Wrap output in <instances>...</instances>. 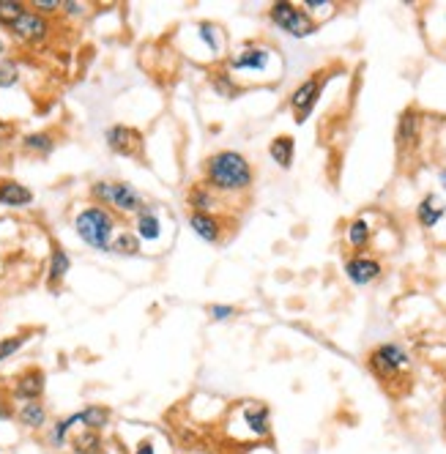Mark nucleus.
Returning <instances> with one entry per match:
<instances>
[{
	"label": "nucleus",
	"mask_w": 446,
	"mask_h": 454,
	"mask_svg": "<svg viewBox=\"0 0 446 454\" xmlns=\"http://www.w3.org/2000/svg\"><path fill=\"white\" fill-rule=\"evenodd\" d=\"M206 181L219 192H244L252 186V167L238 151H219L206 164Z\"/></svg>",
	"instance_id": "f257e3e1"
},
{
	"label": "nucleus",
	"mask_w": 446,
	"mask_h": 454,
	"mask_svg": "<svg viewBox=\"0 0 446 454\" xmlns=\"http://www.w3.org/2000/svg\"><path fill=\"white\" fill-rule=\"evenodd\" d=\"M74 230L90 249L110 252L112 238H115V213L105 208V206H88V208H83L77 213Z\"/></svg>",
	"instance_id": "f03ea898"
},
{
	"label": "nucleus",
	"mask_w": 446,
	"mask_h": 454,
	"mask_svg": "<svg viewBox=\"0 0 446 454\" xmlns=\"http://www.w3.org/2000/svg\"><path fill=\"white\" fill-rule=\"evenodd\" d=\"M90 194L105 206L121 213H140L145 208V197L126 181H96L90 186Z\"/></svg>",
	"instance_id": "7ed1b4c3"
},
{
	"label": "nucleus",
	"mask_w": 446,
	"mask_h": 454,
	"mask_svg": "<svg viewBox=\"0 0 446 454\" xmlns=\"http://www.w3.org/2000/svg\"><path fill=\"white\" fill-rule=\"evenodd\" d=\"M268 17H271V22H274L280 31L296 36V38H304V36L318 31V25L312 22V17H309L304 9H296L293 3H274L271 11H268Z\"/></svg>",
	"instance_id": "20e7f679"
},
{
	"label": "nucleus",
	"mask_w": 446,
	"mask_h": 454,
	"mask_svg": "<svg viewBox=\"0 0 446 454\" xmlns=\"http://www.w3.org/2000/svg\"><path fill=\"white\" fill-rule=\"evenodd\" d=\"M370 367H373V372L378 378H392V375H397V372H403V369L410 367V356L400 348V345L386 342V345H381V348L373 350Z\"/></svg>",
	"instance_id": "39448f33"
},
{
	"label": "nucleus",
	"mask_w": 446,
	"mask_h": 454,
	"mask_svg": "<svg viewBox=\"0 0 446 454\" xmlns=\"http://www.w3.org/2000/svg\"><path fill=\"white\" fill-rule=\"evenodd\" d=\"M11 33L17 36L19 41H28V44H36V41H44L47 33H50V22L44 14H38V11H22V17L9 28Z\"/></svg>",
	"instance_id": "423d86ee"
},
{
	"label": "nucleus",
	"mask_w": 446,
	"mask_h": 454,
	"mask_svg": "<svg viewBox=\"0 0 446 454\" xmlns=\"http://www.w3.org/2000/svg\"><path fill=\"white\" fill-rule=\"evenodd\" d=\"M105 140H107L110 151H115V154H121V157H137V154H140V145H143L140 132H134L132 126H124V123L110 126Z\"/></svg>",
	"instance_id": "0eeeda50"
},
{
	"label": "nucleus",
	"mask_w": 446,
	"mask_h": 454,
	"mask_svg": "<svg viewBox=\"0 0 446 454\" xmlns=\"http://www.w3.org/2000/svg\"><path fill=\"white\" fill-rule=\"evenodd\" d=\"M44 386H47V378L41 369H28L22 372L17 381H14V389H11V397L22 405V402H36L41 400L44 394Z\"/></svg>",
	"instance_id": "6e6552de"
},
{
	"label": "nucleus",
	"mask_w": 446,
	"mask_h": 454,
	"mask_svg": "<svg viewBox=\"0 0 446 454\" xmlns=\"http://www.w3.org/2000/svg\"><path fill=\"white\" fill-rule=\"evenodd\" d=\"M318 96H321V80L318 77H312V80H307L302 85L293 90V96H290V105L296 110V121H304L309 112H312V107L318 102Z\"/></svg>",
	"instance_id": "1a4fd4ad"
},
{
	"label": "nucleus",
	"mask_w": 446,
	"mask_h": 454,
	"mask_svg": "<svg viewBox=\"0 0 446 454\" xmlns=\"http://www.w3.org/2000/svg\"><path fill=\"white\" fill-rule=\"evenodd\" d=\"M241 421H244V427H247L255 438L271 435V413H268L266 405L247 402V405H244V411H241Z\"/></svg>",
	"instance_id": "9d476101"
},
{
	"label": "nucleus",
	"mask_w": 446,
	"mask_h": 454,
	"mask_svg": "<svg viewBox=\"0 0 446 454\" xmlns=\"http://www.w3.org/2000/svg\"><path fill=\"white\" fill-rule=\"evenodd\" d=\"M345 274L354 285H370L381 277V263L373 258H351L345 263Z\"/></svg>",
	"instance_id": "9b49d317"
},
{
	"label": "nucleus",
	"mask_w": 446,
	"mask_h": 454,
	"mask_svg": "<svg viewBox=\"0 0 446 454\" xmlns=\"http://www.w3.org/2000/svg\"><path fill=\"white\" fill-rule=\"evenodd\" d=\"M31 203H33V192L25 184L11 181V178L0 181V206H6V208H25Z\"/></svg>",
	"instance_id": "f8f14e48"
},
{
	"label": "nucleus",
	"mask_w": 446,
	"mask_h": 454,
	"mask_svg": "<svg viewBox=\"0 0 446 454\" xmlns=\"http://www.w3.org/2000/svg\"><path fill=\"white\" fill-rule=\"evenodd\" d=\"M17 421L25 427V430H44L47 421H50V413H47V405L41 400L36 402H22L17 408Z\"/></svg>",
	"instance_id": "ddd939ff"
},
{
	"label": "nucleus",
	"mask_w": 446,
	"mask_h": 454,
	"mask_svg": "<svg viewBox=\"0 0 446 454\" xmlns=\"http://www.w3.org/2000/svg\"><path fill=\"white\" fill-rule=\"evenodd\" d=\"M74 427H80V411H74V413L63 416V419H55L53 424H50V430H47V443H50L53 449H63V446L72 440Z\"/></svg>",
	"instance_id": "4468645a"
},
{
	"label": "nucleus",
	"mask_w": 446,
	"mask_h": 454,
	"mask_svg": "<svg viewBox=\"0 0 446 454\" xmlns=\"http://www.w3.org/2000/svg\"><path fill=\"white\" fill-rule=\"evenodd\" d=\"M268 50L266 47H244L241 53L230 60L233 71H260L268 66Z\"/></svg>",
	"instance_id": "2eb2a0df"
},
{
	"label": "nucleus",
	"mask_w": 446,
	"mask_h": 454,
	"mask_svg": "<svg viewBox=\"0 0 446 454\" xmlns=\"http://www.w3.org/2000/svg\"><path fill=\"white\" fill-rule=\"evenodd\" d=\"M189 225L195 230L197 236L203 238V241H208V244H219L222 241V225H219V219H216L214 213H189Z\"/></svg>",
	"instance_id": "dca6fc26"
},
{
	"label": "nucleus",
	"mask_w": 446,
	"mask_h": 454,
	"mask_svg": "<svg viewBox=\"0 0 446 454\" xmlns=\"http://www.w3.org/2000/svg\"><path fill=\"white\" fill-rule=\"evenodd\" d=\"M134 227H137V238H140V241H159V238H161L159 216H156V211L148 208V206H145V208L137 213V222H134Z\"/></svg>",
	"instance_id": "f3484780"
},
{
	"label": "nucleus",
	"mask_w": 446,
	"mask_h": 454,
	"mask_svg": "<svg viewBox=\"0 0 446 454\" xmlns=\"http://www.w3.org/2000/svg\"><path fill=\"white\" fill-rule=\"evenodd\" d=\"M72 452L74 454H102L105 452V438L96 430H80L72 435Z\"/></svg>",
	"instance_id": "a211bd4d"
},
{
	"label": "nucleus",
	"mask_w": 446,
	"mask_h": 454,
	"mask_svg": "<svg viewBox=\"0 0 446 454\" xmlns=\"http://www.w3.org/2000/svg\"><path fill=\"white\" fill-rule=\"evenodd\" d=\"M107 424H110V408H105V405H88V408L80 411V427L83 430L102 433Z\"/></svg>",
	"instance_id": "6ab92c4d"
},
{
	"label": "nucleus",
	"mask_w": 446,
	"mask_h": 454,
	"mask_svg": "<svg viewBox=\"0 0 446 454\" xmlns=\"http://www.w3.org/2000/svg\"><path fill=\"white\" fill-rule=\"evenodd\" d=\"M69 268H72V258H69V252H66L63 246H53V255H50V271H47V282H50V285H58V282L69 274Z\"/></svg>",
	"instance_id": "aec40b11"
},
{
	"label": "nucleus",
	"mask_w": 446,
	"mask_h": 454,
	"mask_svg": "<svg viewBox=\"0 0 446 454\" xmlns=\"http://www.w3.org/2000/svg\"><path fill=\"white\" fill-rule=\"evenodd\" d=\"M416 137H419V112L405 110L403 118H400V126H397V142L405 148V145H413Z\"/></svg>",
	"instance_id": "412c9836"
},
{
	"label": "nucleus",
	"mask_w": 446,
	"mask_h": 454,
	"mask_svg": "<svg viewBox=\"0 0 446 454\" xmlns=\"http://www.w3.org/2000/svg\"><path fill=\"white\" fill-rule=\"evenodd\" d=\"M446 213L444 206H438V197L435 194H428L422 203H419V208H416V216H419V222L425 227H435L441 222V216Z\"/></svg>",
	"instance_id": "4be33fe9"
},
{
	"label": "nucleus",
	"mask_w": 446,
	"mask_h": 454,
	"mask_svg": "<svg viewBox=\"0 0 446 454\" xmlns=\"http://www.w3.org/2000/svg\"><path fill=\"white\" fill-rule=\"evenodd\" d=\"M186 200H189V206H192L195 213H214V208H216V197L211 194V189H206V186L189 189Z\"/></svg>",
	"instance_id": "5701e85b"
},
{
	"label": "nucleus",
	"mask_w": 446,
	"mask_h": 454,
	"mask_svg": "<svg viewBox=\"0 0 446 454\" xmlns=\"http://www.w3.org/2000/svg\"><path fill=\"white\" fill-rule=\"evenodd\" d=\"M22 145H25V151H31V154H36V157H50L55 151V140L47 132L25 134V137H22Z\"/></svg>",
	"instance_id": "b1692460"
},
{
	"label": "nucleus",
	"mask_w": 446,
	"mask_h": 454,
	"mask_svg": "<svg viewBox=\"0 0 446 454\" xmlns=\"http://www.w3.org/2000/svg\"><path fill=\"white\" fill-rule=\"evenodd\" d=\"M293 151H296V145H293L290 137H277V140L271 142V148H268L271 159H274L282 170H287V167L293 164Z\"/></svg>",
	"instance_id": "393cba45"
},
{
	"label": "nucleus",
	"mask_w": 446,
	"mask_h": 454,
	"mask_svg": "<svg viewBox=\"0 0 446 454\" xmlns=\"http://www.w3.org/2000/svg\"><path fill=\"white\" fill-rule=\"evenodd\" d=\"M110 252H118V255H137L140 252V238L134 233H121L112 238V249Z\"/></svg>",
	"instance_id": "a878e982"
},
{
	"label": "nucleus",
	"mask_w": 446,
	"mask_h": 454,
	"mask_svg": "<svg viewBox=\"0 0 446 454\" xmlns=\"http://www.w3.org/2000/svg\"><path fill=\"white\" fill-rule=\"evenodd\" d=\"M348 241H351V246H356V249L367 246V241H370V225H367L364 219H354L351 227H348Z\"/></svg>",
	"instance_id": "bb28decb"
},
{
	"label": "nucleus",
	"mask_w": 446,
	"mask_h": 454,
	"mask_svg": "<svg viewBox=\"0 0 446 454\" xmlns=\"http://www.w3.org/2000/svg\"><path fill=\"white\" fill-rule=\"evenodd\" d=\"M22 11H25V6L17 3V0H0V25L11 28L22 17Z\"/></svg>",
	"instance_id": "cd10ccee"
},
{
	"label": "nucleus",
	"mask_w": 446,
	"mask_h": 454,
	"mask_svg": "<svg viewBox=\"0 0 446 454\" xmlns=\"http://www.w3.org/2000/svg\"><path fill=\"white\" fill-rule=\"evenodd\" d=\"M28 342V334H17V337H6V339H0V364L3 361H9L14 353H19V348Z\"/></svg>",
	"instance_id": "c85d7f7f"
},
{
	"label": "nucleus",
	"mask_w": 446,
	"mask_h": 454,
	"mask_svg": "<svg viewBox=\"0 0 446 454\" xmlns=\"http://www.w3.org/2000/svg\"><path fill=\"white\" fill-rule=\"evenodd\" d=\"M19 80V63L17 60H3L0 63V88H14Z\"/></svg>",
	"instance_id": "c756f323"
},
{
	"label": "nucleus",
	"mask_w": 446,
	"mask_h": 454,
	"mask_svg": "<svg viewBox=\"0 0 446 454\" xmlns=\"http://www.w3.org/2000/svg\"><path fill=\"white\" fill-rule=\"evenodd\" d=\"M197 33H200V38H203L214 53H219V31H216V25H211V22H200V25H197Z\"/></svg>",
	"instance_id": "7c9ffc66"
},
{
	"label": "nucleus",
	"mask_w": 446,
	"mask_h": 454,
	"mask_svg": "<svg viewBox=\"0 0 446 454\" xmlns=\"http://www.w3.org/2000/svg\"><path fill=\"white\" fill-rule=\"evenodd\" d=\"M208 312H211L214 320H230V317H235V310H233L230 304H211Z\"/></svg>",
	"instance_id": "2f4dec72"
},
{
	"label": "nucleus",
	"mask_w": 446,
	"mask_h": 454,
	"mask_svg": "<svg viewBox=\"0 0 446 454\" xmlns=\"http://www.w3.org/2000/svg\"><path fill=\"white\" fill-rule=\"evenodd\" d=\"M214 85H216V90H219L222 96H230V93H235V85L230 83V77H228V74H216Z\"/></svg>",
	"instance_id": "473e14b6"
},
{
	"label": "nucleus",
	"mask_w": 446,
	"mask_h": 454,
	"mask_svg": "<svg viewBox=\"0 0 446 454\" xmlns=\"http://www.w3.org/2000/svg\"><path fill=\"white\" fill-rule=\"evenodd\" d=\"M33 6H36L33 11H38V14H41V11H58L63 3H60V0H36Z\"/></svg>",
	"instance_id": "72a5a7b5"
},
{
	"label": "nucleus",
	"mask_w": 446,
	"mask_h": 454,
	"mask_svg": "<svg viewBox=\"0 0 446 454\" xmlns=\"http://www.w3.org/2000/svg\"><path fill=\"white\" fill-rule=\"evenodd\" d=\"M132 454H156V443H154V440H148V438H143V440L134 446V452Z\"/></svg>",
	"instance_id": "f704fd0d"
},
{
	"label": "nucleus",
	"mask_w": 446,
	"mask_h": 454,
	"mask_svg": "<svg viewBox=\"0 0 446 454\" xmlns=\"http://www.w3.org/2000/svg\"><path fill=\"white\" fill-rule=\"evenodd\" d=\"M63 9H66L69 14H80V11H83V9H80L77 3H72V0H66V3H63Z\"/></svg>",
	"instance_id": "c9c22d12"
},
{
	"label": "nucleus",
	"mask_w": 446,
	"mask_h": 454,
	"mask_svg": "<svg viewBox=\"0 0 446 454\" xmlns=\"http://www.w3.org/2000/svg\"><path fill=\"white\" fill-rule=\"evenodd\" d=\"M3 419H9V408L6 405H0V421Z\"/></svg>",
	"instance_id": "e433bc0d"
},
{
	"label": "nucleus",
	"mask_w": 446,
	"mask_h": 454,
	"mask_svg": "<svg viewBox=\"0 0 446 454\" xmlns=\"http://www.w3.org/2000/svg\"><path fill=\"white\" fill-rule=\"evenodd\" d=\"M441 186H444V189H446V167H444V170H441Z\"/></svg>",
	"instance_id": "4c0bfd02"
},
{
	"label": "nucleus",
	"mask_w": 446,
	"mask_h": 454,
	"mask_svg": "<svg viewBox=\"0 0 446 454\" xmlns=\"http://www.w3.org/2000/svg\"><path fill=\"white\" fill-rule=\"evenodd\" d=\"M3 50H6V44H3V41H0V55H3Z\"/></svg>",
	"instance_id": "58836bf2"
}]
</instances>
